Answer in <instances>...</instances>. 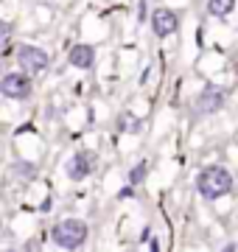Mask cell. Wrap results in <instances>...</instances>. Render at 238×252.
<instances>
[{
    "mask_svg": "<svg viewBox=\"0 0 238 252\" xmlns=\"http://www.w3.org/2000/svg\"><path fill=\"white\" fill-rule=\"evenodd\" d=\"M67 62L73 64L76 70H90L92 64H95V48L87 45V42H79V45L70 48V54H67Z\"/></svg>",
    "mask_w": 238,
    "mask_h": 252,
    "instance_id": "8",
    "label": "cell"
},
{
    "mask_svg": "<svg viewBox=\"0 0 238 252\" xmlns=\"http://www.w3.org/2000/svg\"><path fill=\"white\" fill-rule=\"evenodd\" d=\"M0 93L11 101H26L31 98V93H34V84H31V73L26 70H11L3 76L0 81Z\"/></svg>",
    "mask_w": 238,
    "mask_h": 252,
    "instance_id": "4",
    "label": "cell"
},
{
    "mask_svg": "<svg viewBox=\"0 0 238 252\" xmlns=\"http://www.w3.org/2000/svg\"><path fill=\"white\" fill-rule=\"evenodd\" d=\"M118 196H120V199H129V196H135V190H132V182H129V185H126V188H123V190H120V193H118Z\"/></svg>",
    "mask_w": 238,
    "mask_h": 252,
    "instance_id": "14",
    "label": "cell"
},
{
    "mask_svg": "<svg viewBox=\"0 0 238 252\" xmlns=\"http://www.w3.org/2000/svg\"><path fill=\"white\" fill-rule=\"evenodd\" d=\"M221 107H224V90L216 87V84H208V87L196 95V101H193V109H196L199 115H216Z\"/></svg>",
    "mask_w": 238,
    "mask_h": 252,
    "instance_id": "6",
    "label": "cell"
},
{
    "mask_svg": "<svg viewBox=\"0 0 238 252\" xmlns=\"http://www.w3.org/2000/svg\"><path fill=\"white\" fill-rule=\"evenodd\" d=\"M17 64H20V70L31 73V76H39V73H45L51 67V56H48V51H42L37 45H20Z\"/></svg>",
    "mask_w": 238,
    "mask_h": 252,
    "instance_id": "5",
    "label": "cell"
},
{
    "mask_svg": "<svg viewBox=\"0 0 238 252\" xmlns=\"http://www.w3.org/2000/svg\"><path fill=\"white\" fill-rule=\"evenodd\" d=\"M151 28H154L157 36H171L179 28V17H177V11L165 9V6H157L151 11Z\"/></svg>",
    "mask_w": 238,
    "mask_h": 252,
    "instance_id": "7",
    "label": "cell"
},
{
    "mask_svg": "<svg viewBox=\"0 0 238 252\" xmlns=\"http://www.w3.org/2000/svg\"><path fill=\"white\" fill-rule=\"evenodd\" d=\"M11 174H14L17 180L31 182V180H37V165H34L31 160H17L14 165H11Z\"/></svg>",
    "mask_w": 238,
    "mask_h": 252,
    "instance_id": "11",
    "label": "cell"
},
{
    "mask_svg": "<svg viewBox=\"0 0 238 252\" xmlns=\"http://www.w3.org/2000/svg\"><path fill=\"white\" fill-rule=\"evenodd\" d=\"M138 20H140V23L151 20V14H149V9H146V0H140V3H138Z\"/></svg>",
    "mask_w": 238,
    "mask_h": 252,
    "instance_id": "13",
    "label": "cell"
},
{
    "mask_svg": "<svg viewBox=\"0 0 238 252\" xmlns=\"http://www.w3.org/2000/svg\"><path fill=\"white\" fill-rule=\"evenodd\" d=\"M115 126H118V132H123V135H138L140 129H143V121L135 112H120Z\"/></svg>",
    "mask_w": 238,
    "mask_h": 252,
    "instance_id": "9",
    "label": "cell"
},
{
    "mask_svg": "<svg viewBox=\"0 0 238 252\" xmlns=\"http://www.w3.org/2000/svg\"><path fill=\"white\" fill-rule=\"evenodd\" d=\"M95 168H98V157L92 152H87V149H82V152H76L70 160L64 162V177L70 182H84L95 174Z\"/></svg>",
    "mask_w": 238,
    "mask_h": 252,
    "instance_id": "3",
    "label": "cell"
},
{
    "mask_svg": "<svg viewBox=\"0 0 238 252\" xmlns=\"http://www.w3.org/2000/svg\"><path fill=\"white\" fill-rule=\"evenodd\" d=\"M146 174H149V162H138V165H132V168H129V182L138 188L140 182L146 180Z\"/></svg>",
    "mask_w": 238,
    "mask_h": 252,
    "instance_id": "12",
    "label": "cell"
},
{
    "mask_svg": "<svg viewBox=\"0 0 238 252\" xmlns=\"http://www.w3.org/2000/svg\"><path fill=\"white\" fill-rule=\"evenodd\" d=\"M233 188H236V177L227 165H205L196 174V193L208 202H216V199L233 193Z\"/></svg>",
    "mask_w": 238,
    "mask_h": 252,
    "instance_id": "1",
    "label": "cell"
},
{
    "mask_svg": "<svg viewBox=\"0 0 238 252\" xmlns=\"http://www.w3.org/2000/svg\"><path fill=\"white\" fill-rule=\"evenodd\" d=\"M87 235H90L87 221H82V219H62L51 230V241L59 250H79V247H84Z\"/></svg>",
    "mask_w": 238,
    "mask_h": 252,
    "instance_id": "2",
    "label": "cell"
},
{
    "mask_svg": "<svg viewBox=\"0 0 238 252\" xmlns=\"http://www.w3.org/2000/svg\"><path fill=\"white\" fill-rule=\"evenodd\" d=\"M236 11V0H208V14L216 20H224Z\"/></svg>",
    "mask_w": 238,
    "mask_h": 252,
    "instance_id": "10",
    "label": "cell"
},
{
    "mask_svg": "<svg viewBox=\"0 0 238 252\" xmlns=\"http://www.w3.org/2000/svg\"><path fill=\"white\" fill-rule=\"evenodd\" d=\"M9 31H11L9 23H3V42H9Z\"/></svg>",
    "mask_w": 238,
    "mask_h": 252,
    "instance_id": "15",
    "label": "cell"
}]
</instances>
